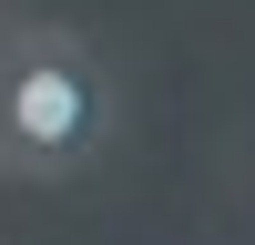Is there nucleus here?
Wrapping results in <instances>:
<instances>
[{
	"instance_id": "1",
	"label": "nucleus",
	"mask_w": 255,
	"mask_h": 245,
	"mask_svg": "<svg viewBox=\"0 0 255 245\" xmlns=\"http://www.w3.org/2000/svg\"><path fill=\"white\" fill-rule=\"evenodd\" d=\"M123 133V82L61 20H10L0 31V174L20 184H72L113 153Z\"/></svg>"
}]
</instances>
